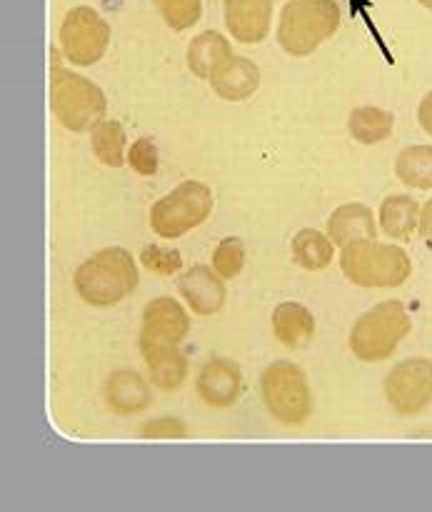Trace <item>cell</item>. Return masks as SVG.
<instances>
[{
  "mask_svg": "<svg viewBox=\"0 0 432 512\" xmlns=\"http://www.w3.org/2000/svg\"><path fill=\"white\" fill-rule=\"evenodd\" d=\"M138 265L125 248H105L75 270V290L95 308L118 305L138 288Z\"/></svg>",
  "mask_w": 432,
  "mask_h": 512,
  "instance_id": "1",
  "label": "cell"
},
{
  "mask_svg": "<svg viewBox=\"0 0 432 512\" xmlns=\"http://www.w3.org/2000/svg\"><path fill=\"white\" fill-rule=\"evenodd\" d=\"M50 108L58 123L73 133H85L103 123L108 100L95 83L78 73H70L53 53L50 65Z\"/></svg>",
  "mask_w": 432,
  "mask_h": 512,
  "instance_id": "2",
  "label": "cell"
},
{
  "mask_svg": "<svg viewBox=\"0 0 432 512\" xmlns=\"http://www.w3.org/2000/svg\"><path fill=\"white\" fill-rule=\"evenodd\" d=\"M340 28V8L335 0H290L280 13L278 43L295 58L315 53Z\"/></svg>",
  "mask_w": 432,
  "mask_h": 512,
  "instance_id": "3",
  "label": "cell"
},
{
  "mask_svg": "<svg viewBox=\"0 0 432 512\" xmlns=\"http://www.w3.org/2000/svg\"><path fill=\"white\" fill-rule=\"evenodd\" d=\"M340 268L360 288H400L410 280L413 263L403 248L378 240H358L343 248Z\"/></svg>",
  "mask_w": 432,
  "mask_h": 512,
  "instance_id": "4",
  "label": "cell"
},
{
  "mask_svg": "<svg viewBox=\"0 0 432 512\" xmlns=\"http://www.w3.org/2000/svg\"><path fill=\"white\" fill-rule=\"evenodd\" d=\"M410 315L400 300H383L360 315L350 330V350L363 363H383L410 335Z\"/></svg>",
  "mask_w": 432,
  "mask_h": 512,
  "instance_id": "5",
  "label": "cell"
},
{
  "mask_svg": "<svg viewBox=\"0 0 432 512\" xmlns=\"http://www.w3.org/2000/svg\"><path fill=\"white\" fill-rule=\"evenodd\" d=\"M210 213H213V193L208 185L200 180H185L153 205L150 228L160 238L175 240L203 225Z\"/></svg>",
  "mask_w": 432,
  "mask_h": 512,
  "instance_id": "6",
  "label": "cell"
},
{
  "mask_svg": "<svg viewBox=\"0 0 432 512\" xmlns=\"http://www.w3.org/2000/svg\"><path fill=\"white\" fill-rule=\"evenodd\" d=\"M263 400L268 413L283 425H303L313 410L308 380L298 365L288 360H278L270 368H265L260 378Z\"/></svg>",
  "mask_w": 432,
  "mask_h": 512,
  "instance_id": "7",
  "label": "cell"
},
{
  "mask_svg": "<svg viewBox=\"0 0 432 512\" xmlns=\"http://www.w3.org/2000/svg\"><path fill=\"white\" fill-rule=\"evenodd\" d=\"M110 35L113 33H110L108 20L100 18V13H95L88 5H78L65 15L60 25V48L70 63L88 68L103 60Z\"/></svg>",
  "mask_w": 432,
  "mask_h": 512,
  "instance_id": "8",
  "label": "cell"
},
{
  "mask_svg": "<svg viewBox=\"0 0 432 512\" xmlns=\"http://www.w3.org/2000/svg\"><path fill=\"white\" fill-rule=\"evenodd\" d=\"M385 395L400 415H418L432 403V363L410 358L395 365L385 378Z\"/></svg>",
  "mask_w": 432,
  "mask_h": 512,
  "instance_id": "9",
  "label": "cell"
},
{
  "mask_svg": "<svg viewBox=\"0 0 432 512\" xmlns=\"http://www.w3.org/2000/svg\"><path fill=\"white\" fill-rule=\"evenodd\" d=\"M190 333V318L173 298H155L145 305L140 345H180Z\"/></svg>",
  "mask_w": 432,
  "mask_h": 512,
  "instance_id": "10",
  "label": "cell"
},
{
  "mask_svg": "<svg viewBox=\"0 0 432 512\" xmlns=\"http://www.w3.org/2000/svg\"><path fill=\"white\" fill-rule=\"evenodd\" d=\"M273 0H225V25L240 43H263L270 33Z\"/></svg>",
  "mask_w": 432,
  "mask_h": 512,
  "instance_id": "11",
  "label": "cell"
},
{
  "mask_svg": "<svg viewBox=\"0 0 432 512\" xmlns=\"http://www.w3.org/2000/svg\"><path fill=\"white\" fill-rule=\"evenodd\" d=\"M243 375L238 363L228 358H213L203 365L198 375V393L213 408H230L240 398Z\"/></svg>",
  "mask_w": 432,
  "mask_h": 512,
  "instance_id": "12",
  "label": "cell"
},
{
  "mask_svg": "<svg viewBox=\"0 0 432 512\" xmlns=\"http://www.w3.org/2000/svg\"><path fill=\"white\" fill-rule=\"evenodd\" d=\"M178 290L198 315H215L225 305V283L215 268L208 265H193L188 273L180 275Z\"/></svg>",
  "mask_w": 432,
  "mask_h": 512,
  "instance_id": "13",
  "label": "cell"
},
{
  "mask_svg": "<svg viewBox=\"0 0 432 512\" xmlns=\"http://www.w3.org/2000/svg\"><path fill=\"white\" fill-rule=\"evenodd\" d=\"M210 83H213V90L220 98L230 100V103H240V100H248L250 95L258 90L260 70L253 60L240 58V55H230V58L215 70Z\"/></svg>",
  "mask_w": 432,
  "mask_h": 512,
  "instance_id": "14",
  "label": "cell"
},
{
  "mask_svg": "<svg viewBox=\"0 0 432 512\" xmlns=\"http://www.w3.org/2000/svg\"><path fill=\"white\" fill-rule=\"evenodd\" d=\"M328 235L340 248L358 243V240H375L378 225H375L373 210L363 203L340 205L328 220Z\"/></svg>",
  "mask_w": 432,
  "mask_h": 512,
  "instance_id": "15",
  "label": "cell"
},
{
  "mask_svg": "<svg viewBox=\"0 0 432 512\" xmlns=\"http://www.w3.org/2000/svg\"><path fill=\"white\" fill-rule=\"evenodd\" d=\"M150 380L163 390H178L188 378V358L180 345H140Z\"/></svg>",
  "mask_w": 432,
  "mask_h": 512,
  "instance_id": "16",
  "label": "cell"
},
{
  "mask_svg": "<svg viewBox=\"0 0 432 512\" xmlns=\"http://www.w3.org/2000/svg\"><path fill=\"white\" fill-rule=\"evenodd\" d=\"M105 400L110 410L118 415L143 413L150 405V388L135 370H118L108 378L105 385Z\"/></svg>",
  "mask_w": 432,
  "mask_h": 512,
  "instance_id": "17",
  "label": "cell"
},
{
  "mask_svg": "<svg viewBox=\"0 0 432 512\" xmlns=\"http://www.w3.org/2000/svg\"><path fill=\"white\" fill-rule=\"evenodd\" d=\"M273 330L285 348H305L315 333V318L305 305L288 300L273 310Z\"/></svg>",
  "mask_w": 432,
  "mask_h": 512,
  "instance_id": "18",
  "label": "cell"
},
{
  "mask_svg": "<svg viewBox=\"0 0 432 512\" xmlns=\"http://www.w3.org/2000/svg\"><path fill=\"white\" fill-rule=\"evenodd\" d=\"M233 55L230 43L225 40V35H220L218 30H205L198 38H193L188 48V68L190 73L198 75V78L210 80L215 75V70L225 63V60Z\"/></svg>",
  "mask_w": 432,
  "mask_h": 512,
  "instance_id": "19",
  "label": "cell"
},
{
  "mask_svg": "<svg viewBox=\"0 0 432 512\" xmlns=\"http://www.w3.org/2000/svg\"><path fill=\"white\" fill-rule=\"evenodd\" d=\"M420 205L410 195H390L380 205V228L393 240L410 238L420 223Z\"/></svg>",
  "mask_w": 432,
  "mask_h": 512,
  "instance_id": "20",
  "label": "cell"
},
{
  "mask_svg": "<svg viewBox=\"0 0 432 512\" xmlns=\"http://www.w3.org/2000/svg\"><path fill=\"white\" fill-rule=\"evenodd\" d=\"M350 135H353L358 143L363 145H375L383 143L393 135L395 118L393 113L383 108H375V105H363V108H355L350 113Z\"/></svg>",
  "mask_w": 432,
  "mask_h": 512,
  "instance_id": "21",
  "label": "cell"
},
{
  "mask_svg": "<svg viewBox=\"0 0 432 512\" xmlns=\"http://www.w3.org/2000/svg\"><path fill=\"white\" fill-rule=\"evenodd\" d=\"M333 240L330 235H323L320 230L313 228H303L298 235L293 238V258L295 263L300 265L303 270H325L330 263H333Z\"/></svg>",
  "mask_w": 432,
  "mask_h": 512,
  "instance_id": "22",
  "label": "cell"
},
{
  "mask_svg": "<svg viewBox=\"0 0 432 512\" xmlns=\"http://www.w3.org/2000/svg\"><path fill=\"white\" fill-rule=\"evenodd\" d=\"M400 183L418 190H432V145H410L395 160Z\"/></svg>",
  "mask_w": 432,
  "mask_h": 512,
  "instance_id": "23",
  "label": "cell"
},
{
  "mask_svg": "<svg viewBox=\"0 0 432 512\" xmlns=\"http://www.w3.org/2000/svg\"><path fill=\"white\" fill-rule=\"evenodd\" d=\"M90 140H93V153L100 163L108 165V168L125 165V160H128L125 158L128 138H125V128L118 120H103V123L95 125L90 130Z\"/></svg>",
  "mask_w": 432,
  "mask_h": 512,
  "instance_id": "24",
  "label": "cell"
},
{
  "mask_svg": "<svg viewBox=\"0 0 432 512\" xmlns=\"http://www.w3.org/2000/svg\"><path fill=\"white\" fill-rule=\"evenodd\" d=\"M245 265V243L240 238H223L213 253V268L223 280L238 278Z\"/></svg>",
  "mask_w": 432,
  "mask_h": 512,
  "instance_id": "25",
  "label": "cell"
},
{
  "mask_svg": "<svg viewBox=\"0 0 432 512\" xmlns=\"http://www.w3.org/2000/svg\"><path fill=\"white\" fill-rule=\"evenodd\" d=\"M158 8L168 28L180 33L198 23L203 13V0H158Z\"/></svg>",
  "mask_w": 432,
  "mask_h": 512,
  "instance_id": "26",
  "label": "cell"
},
{
  "mask_svg": "<svg viewBox=\"0 0 432 512\" xmlns=\"http://www.w3.org/2000/svg\"><path fill=\"white\" fill-rule=\"evenodd\" d=\"M140 260H143V265L150 273L158 275H175L183 268V255H180L178 250L160 248V245H148V248H143Z\"/></svg>",
  "mask_w": 432,
  "mask_h": 512,
  "instance_id": "27",
  "label": "cell"
},
{
  "mask_svg": "<svg viewBox=\"0 0 432 512\" xmlns=\"http://www.w3.org/2000/svg\"><path fill=\"white\" fill-rule=\"evenodd\" d=\"M128 163L130 168L135 170L138 175H150L158 173V148L150 138H140L130 145V153H128Z\"/></svg>",
  "mask_w": 432,
  "mask_h": 512,
  "instance_id": "28",
  "label": "cell"
},
{
  "mask_svg": "<svg viewBox=\"0 0 432 512\" xmlns=\"http://www.w3.org/2000/svg\"><path fill=\"white\" fill-rule=\"evenodd\" d=\"M140 435H145V438H185L188 435V428L183 425V420L178 418H158V420H150V423L143 425V430H140Z\"/></svg>",
  "mask_w": 432,
  "mask_h": 512,
  "instance_id": "29",
  "label": "cell"
},
{
  "mask_svg": "<svg viewBox=\"0 0 432 512\" xmlns=\"http://www.w3.org/2000/svg\"><path fill=\"white\" fill-rule=\"evenodd\" d=\"M418 230H420V238L428 240V243H432V198L423 205V210H420Z\"/></svg>",
  "mask_w": 432,
  "mask_h": 512,
  "instance_id": "30",
  "label": "cell"
},
{
  "mask_svg": "<svg viewBox=\"0 0 432 512\" xmlns=\"http://www.w3.org/2000/svg\"><path fill=\"white\" fill-rule=\"evenodd\" d=\"M418 120H420V128H423L428 135H432V90L425 95L423 103H420Z\"/></svg>",
  "mask_w": 432,
  "mask_h": 512,
  "instance_id": "31",
  "label": "cell"
},
{
  "mask_svg": "<svg viewBox=\"0 0 432 512\" xmlns=\"http://www.w3.org/2000/svg\"><path fill=\"white\" fill-rule=\"evenodd\" d=\"M420 5H423V8H430L432 10V0H418Z\"/></svg>",
  "mask_w": 432,
  "mask_h": 512,
  "instance_id": "32",
  "label": "cell"
}]
</instances>
